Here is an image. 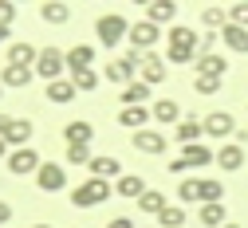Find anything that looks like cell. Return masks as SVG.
<instances>
[{"instance_id":"44dd1931","label":"cell","mask_w":248,"mask_h":228,"mask_svg":"<svg viewBox=\"0 0 248 228\" xmlns=\"http://www.w3.org/2000/svg\"><path fill=\"white\" fill-rule=\"evenodd\" d=\"M181 161H185V169H197V166L217 161V153H213L205 142H197V146H185V150H181Z\"/></svg>"},{"instance_id":"f6af8a7d","label":"cell","mask_w":248,"mask_h":228,"mask_svg":"<svg viewBox=\"0 0 248 228\" xmlns=\"http://www.w3.org/2000/svg\"><path fill=\"white\" fill-rule=\"evenodd\" d=\"M4 40H8V28H0V44H4Z\"/></svg>"},{"instance_id":"6da1fadb","label":"cell","mask_w":248,"mask_h":228,"mask_svg":"<svg viewBox=\"0 0 248 228\" xmlns=\"http://www.w3.org/2000/svg\"><path fill=\"white\" fill-rule=\"evenodd\" d=\"M197 31L185 28V24H173L170 36H166V63H197Z\"/></svg>"},{"instance_id":"f35d334b","label":"cell","mask_w":248,"mask_h":228,"mask_svg":"<svg viewBox=\"0 0 248 228\" xmlns=\"http://www.w3.org/2000/svg\"><path fill=\"white\" fill-rule=\"evenodd\" d=\"M229 24L248 31V4H229Z\"/></svg>"},{"instance_id":"4dcf8cb0","label":"cell","mask_w":248,"mask_h":228,"mask_svg":"<svg viewBox=\"0 0 248 228\" xmlns=\"http://www.w3.org/2000/svg\"><path fill=\"white\" fill-rule=\"evenodd\" d=\"M197 220H201L205 228H225V224H229V216H225V205H201Z\"/></svg>"},{"instance_id":"74e56055","label":"cell","mask_w":248,"mask_h":228,"mask_svg":"<svg viewBox=\"0 0 248 228\" xmlns=\"http://www.w3.org/2000/svg\"><path fill=\"white\" fill-rule=\"evenodd\" d=\"M193 91L205 94V99H213V94H221V79H205V75H197V79H193Z\"/></svg>"},{"instance_id":"1f68e13d","label":"cell","mask_w":248,"mask_h":228,"mask_svg":"<svg viewBox=\"0 0 248 228\" xmlns=\"http://www.w3.org/2000/svg\"><path fill=\"white\" fill-rule=\"evenodd\" d=\"M150 91H154V87H146V83L138 79V83H130L126 91H122V103H126V106H146V103H150Z\"/></svg>"},{"instance_id":"8d00e7d4","label":"cell","mask_w":248,"mask_h":228,"mask_svg":"<svg viewBox=\"0 0 248 228\" xmlns=\"http://www.w3.org/2000/svg\"><path fill=\"white\" fill-rule=\"evenodd\" d=\"M91 146H67V166H91Z\"/></svg>"},{"instance_id":"8fae6325","label":"cell","mask_w":248,"mask_h":228,"mask_svg":"<svg viewBox=\"0 0 248 228\" xmlns=\"http://www.w3.org/2000/svg\"><path fill=\"white\" fill-rule=\"evenodd\" d=\"M36 185L44 193H59V189H67V169L63 166H55V161H44L40 173H36Z\"/></svg>"},{"instance_id":"60d3db41","label":"cell","mask_w":248,"mask_h":228,"mask_svg":"<svg viewBox=\"0 0 248 228\" xmlns=\"http://www.w3.org/2000/svg\"><path fill=\"white\" fill-rule=\"evenodd\" d=\"M12 126H16V118H8V114H0V138H8V134H12Z\"/></svg>"},{"instance_id":"7dc6e473","label":"cell","mask_w":248,"mask_h":228,"mask_svg":"<svg viewBox=\"0 0 248 228\" xmlns=\"http://www.w3.org/2000/svg\"><path fill=\"white\" fill-rule=\"evenodd\" d=\"M225 228H240V224H225Z\"/></svg>"},{"instance_id":"5bb4252c","label":"cell","mask_w":248,"mask_h":228,"mask_svg":"<svg viewBox=\"0 0 248 228\" xmlns=\"http://www.w3.org/2000/svg\"><path fill=\"white\" fill-rule=\"evenodd\" d=\"M142 8H146V20L158 24V28L177 20V4H173V0H150V4H142Z\"/></svg>"},{"instance_id":"603a6c76","label":"cell","mask_w":248,"mask_h":228,"mask_svg":"<svg viewBox=\"0 0 248 228\" xmlns=\"http://www.w3.org/2000/svg\"><path fill=\"white\" fill-rule=\"evenodd\" d=\"M75 94H79V91H75L71 79H55V83H47V103H55V106H67Z\"/></svg>"},{"instance_id":"8992f818","label":"cell","mask_w":248,"mask_h":228,"mask_svg":"<svg viewBox=\"0 0 248 228\" xmlns=\"http://www.w3.org/2000/svg\"><path fill=\"white\" fill-rule=\"evenodd\" d=\"M162 40V31H158V24H150V20H138V24H130V36H126V44L134 47V51H154V44Z\"/></svg>"},{"instance_id":"c3c4849f","label":"cell","mask_w":248,"mask_h":228,"mask_svg":"<svg viewBox=\"0 0 248 228\" xmlns=\"http://www.w3.org/2000/svg\"><path fill=\"white\" fill-rule=\"evenodd\" d=\"M0 91H4V87H0Z\"/></svg>"},{"instance_id":"83f0119b","label":"cell","mask_w":248,"mask_h":228,"mask_svg":"<svg viewBox=\"0 0 248 228\" xmlns=\"http://www.w3.org/2000/svg\"><path fill=\"white\" fill-rule=\"evenodd\" d=\"M114 193H118V197H142V193H146V181L142 177H134V173H122L118 181H114Z\"/></svg>"},{"instance_id":"ac0fdd59","label":"cell","mask_w":248,"mask_h":228,"mask_svg":"<svg viewBox=\"0 0 248 228\" xmlns=\"http://www.w3.org/2000/svg\"><path fill=\"white\" fill-rule=\"evenodd\" d=\"M67 55V71L75 75V71H91V63H95V47L91 44H75L71 51H63Z\"/></svg>"},{"instance_id":"e0dca14e","label":"cell","mask_w":248,"mask_h":228,"mask_svg":"<svg viewBox=\"0 0 248 228\" xmlns=\"http://www.w3.org/2000/svg\"><path fill=\"white\" fill-rule=\"evenodd\" d=\"M217 166H221L225 173H236V169L244 166V146H236V142H225L221 150H217Z\"/></svg>"},{"instance_id":"484cf974","label":"cell","mask_w":248,"mask_h":228,"mask_svg":"<svg viewBox=\"0 0 248 228\" xmlns=\"http://www.w3.org/2000/svg\"><path fill=\"white\" fill-rule=\"evenodd\" d=\"M32 79H36V71H24V67H4L0 71V87H12V91H24Z\"/></svg>"},{"instance_id":"5b68a950","label":"cell","mask_w":248,"mask_h":228,"mask_svg":"<svg viewBox=\"0 0 248 228\" xmlns=\"http://www.w3.org/2000/svg\"><path fill=\"white\" fill-rule=\"evenodd\" d=\"M40 166H44V161H40V153L32 150V146H28V150H12L8 153V161H4V169L12 173V177H28V173H40Z\"/></svg>"},{"instance_id":"30bf717a","label":"cell","mask_w":248,"mask_h":228,"mask_svg":"<svg viewBox=\"0 0 248 228\" xmlns=\"http://www.w3.org/2000/svg\"><path fill=\"white\" fill-rule=\"evenodd\" d=\"M201 126H205L209 138H236V122H232L229 110H213V114H205Z\"/></svg>"},{"instance_id":"7a4b0ae2","label":"cell","mask_w":248,"mask_h":228,"mask_svg":"<svg viewBox=\"0 0 248 228\" xmlns=\"http://www.w3.org/2000/svg\"><path fill=\"white\" fill-rule=\"evenodd\" d=\"M110 193H114V189H110V181L87 177L83 185H75V189H71V205H75V209H99V205L110 197Z\"/></svg>"},{"instance_id":"9a60e30c","label":"cell","mask_w":248,"mask_h":228,"mask_svg":"<svg viewBox=\"0 0 248 228\" xmlns=\"http://www.w3.org/2000/svg\"><path fill=\"white\" fill-rule=\"evenodd\" d=\"M225 71H229V59H225V55H217V51L197 55V75H205V79H225Z\"/></svg>"},{"instance_id":"277c9868","label":"cell","mask_w":248,"mask_h":228,"mask_svg":"<svg viewBox=\"0 0 248 228\" xmlns=\"http://www.w3.org/2000/svg\"><path fill=\"white\" fill-rule=\"evenodd\" d=\"M63 71H67V55L59 51V47H44L40 59H36V79L55 83V79H63Z\"/></svg>"},{"instance_id":"ffe728a7","label":"cell","mask_w":248,"mask_h":228,"mask_svg":"<svg viewBox=\"0 0 248 228\" xmlns=\"http://www.w3.org/2000/svg\"><path fill=\"white\" fill-rule=\"evenodd\" d=\"M201 134H205V126H201L197 118H185V122H177V126H173V138L181 142V150H185V146H197V142H201Z\"/></svg>"},{"instance_id":"52a82bcc","label":"cell","mask_w":248,"mask_h":228,"mask_svg":"<svg viewBox=\"0 0 248 228\" xmlns=\"http://www.w3.org/2000/svg\"><path fill=\"white\" fill-rule=\"evenodd\" d=\"M103 79H110L114 87H122V91H126L130 83H138V67H134V63H130L126 55H118V59H110V63H107Z\"/></svg>"},{"instance_id":"d6a6232c","label":"cell","mask_w":248,"mask_h":228,"mask_svg":"<svg viewBox=\"0 0 248 228\" xmlns=\"http://www.w3.org/2000/svg\"><path fill=\"white\" fill-rule=\"evenodd\" d=\"M225 197V185L217 177H201V205H221Z\"/></svg>"},{"instance_id":"3957f363","label":"cell","mask_w":248,"mask_h":228,"mask_svg":"<svg viewBox=\"0 0 248 228\" xmlns=\"http://www.w3.org/2000/svg\"><path fill=\"white\" fill-rule=\"evenodd\" d=\"M95 36H99L103 47H118L122 40L130 36V24H126V16H122V12H107V16L95 20Z\"/></svg>"},{"instance_id":"2e32d148","label":"cell","mask_w":248,"mask_h":228,"mask_svg":"<svg viewBox=\"0 0 248 228\" xmlns=\"http://www.w3.org/2000/svg\"><path fill=\"white\" fill-rule=\"evenodd\" d=\"M63 138H67V146H91V138H95V126H91L87 118H75V122L63 126Z\"/></svg>"},{"instance_id":"9c48e42d","label":"cell","mask_w":248,"mask_h":228,"mask_svg":"<svg viewBox=\"0 0 248 228\" xmlns=\"http://www.w3.org/2000/svg\"><path fill=\"white\" fill-rule=\"evenodd\" d=\"M166 59L158 55V51H146L142 55V67H138V79L146 83V87H158V83H166Z\"/></svg>"},{"instance_id":"ba28073f","label":"cell","mask_w":248,"mask_h":228,"mask_svg":"<svg viewBox=\"0 0 248 228\" xmlns=\"http://www.w3.org/2000/svg\"><path fill=\"white\" fill-rule=\"evenodd\" d=\"M130 146L138 150V153H150V157H158V153H166V146H170V138L166 134H158V130H138V134H130Z\"/></svg>"},{"instance_id":"ee69618b","label":"cell","mask_w":248,"mask_h":228,"mask_svg":"<svg viewBox=\"0 0 248 228\" xmlns=\"http://www.w3.org/2000/svg\"><path fill=\"white\" fill-rule=\"evenodd\" d=\"M0 161H8V142L0 138Z\"/></svg>"},{"instance_id":"bcb514c9","label":"cell","mask_w":248,"mask_h":228,"mask_svg":"<svg viewBox=\"0 0 248 228\" xmlns=\"http://www.w3.org/2000/svg\"><path fill=\"white\" fill-rule=\"evenodd\" d=\"M32 228H51V224H32Z\"/></svg>"},{"instance_id":"e575fe53","label":"cell","mask_w":248,"mask_h":228,"mask_svg":"<svg viewBox=\"0 0 248 228\" xmlns=\"http://www.w3.org/2000/svg\"><path fill=\"white\" fill-rule=\"evenodd\" d=\"M99 79H103L99 71H75V75H71V83H75V91H79V94H91V91L99 87Z\"/></svg>"},{"instance_id":"836d02e7","label":"cell","mask_w":248,"mask_h":228,"mask_svg":"<svg viewBox=\"0 0 248 228\" xmlns=\"http://www.w3.org/2000/svg\"><path fill=\"white\" fill-rule=\"evenodd\" d=\"M177 201H181V205L201 201V177H185V181L177 185Z\"/></svg>"},{"instance_id":"d6986e66","label":"cell","mask_w":248,"mask_h":228,"mask_svg":"<svg viewBox=\"0 0 248 228\" xmlns=\"http://www.w3.org/2000/svg\"><path fill=\"white\" fill-rule=\"evenodd\" d=\"M150 106H122L118 110V126H126V130H134V134H138V130H146V122H150Z\"/></svg>"},{"instance_id":"7c38bea8","label":"cell","mask_w":248,"mask_h":228,"mask_svg":"<svg viewBox=\"0 0 248 228\" xmlns=\"http://www.w3.org/2000/svg\"><path fill=\"white\" fill-rule=\"evenodd\" d=\"M36 59H40V51L28 44V40H16V44H8V67H24V71H36Z\"/></svg>"},{"instance_id":"f546056e","label":"cell","mask_w":248,"mask_h":228,"mask_svg":"<svg viewBox=\"0 0 248 228\" xmlns=\"http://www.w3.org/2000/svg\"><path fill=\"white\" fill-rule=\"evenodd\" d=\"M201 24L209 28V31H225L229 28V8H201Z\"/></svg>"},{"instance_id":"cb8c5ba5","label":"cell","mask_w":248,"mask_h":228,"mask_svg":"<svg viewBox=\"0 0 248 228\" xmlns=\"http://www.w3.org/2000/svg\"><path fill=\"white\" fill-rule=\"evenodd\" d=\"M138 209L150 213V216H162V213L170 209V197H166V193H158V189H146L142 197H138Z\"/></svg>"},{"instance_id":"f1b7e54d","label":"cell","mask_w":248,"mask_h":228,"mask_svg":"<svg viewBox=\"0 0 248 228\" xmlns=\"http://www.w3.org/2000/svg\"><path fill=\"white\" fill-rule=\"evenodd\" d=\"M150 110H154V118H158L162 126H173V122H181V106H177L173 99H158Z\"/></svg>"},{"instance_id":"7bdbcfd3","label":"cell","mask_w":248,"mask_h":228,"mask_svg":"<svg viewBox=\"0 0 248 228\" xmlns=\"http://www.w3.org/2000/svg\"><path fill=\"white\" fill-rule=\"evenodd\" d=\"M107 228H134V220H130V216H114Z\"/></svg>"},{"instance_id":"b9f144b4","label":"cell","mask_w":248,"mask_h":228,"mask_svg":"<svg viewBox=\"0 0 248 228\" xmlns=\"http://www.w3.org/2000/svg\"><path fill=\"white\" fill-rule=\"evenodd\" d=\"M8 220H12V205L0 201V228H8Z\"/></svg>"},{"instance_id":"ab89813d","label":"cell","mask_w":248,"mask_h":228,"mask_svg":"<svg viewBox=\"0 0 248 228\" xmlns=\"http://www.w3.org/2000/svg\"><path fill=\"white\" fill-rule=\"evenodd\" d=\"M12 24H16V4L0 0V28H12Z\"/></svg>"},{"instance_id":"7402d4cb","label":"cell","mask_w":248,"mask_h":228,"mask_svg":"<svg viewBox=\"0 0 248 228\" xmlns=\"http://www.w3.org/2000/svg\"><path fill=\"white\" fill-rule=\"evenodd\" d=\"M40 20L44 24H67L71 20V4H63V0H47V4H40Z\"/></svg>"},{"instance_id":"4fadbf2b","label":"cell","mask_w":248,"mask_h":228,"mask_svg":"<svg viewBox=\"0 0 248 228\" xmlns=\"http://www.w3.org/2000/svg\"><path fill=\"white\" fill-rule=\"evenodd\" d=\"M91 177H99V181H118L122 177V161L110 157V153H99V157H91Z\"/></svg>"},{"instance_id":"4316f807","label":"cell","mask_w":248,"mask_h":228,"mask_svg":"<svg viewBox=\"0 0 248 228\" xmlns=\"http://www.w3.org/2000/svg\"><path fill=\"white\" fill-rule=\"evenodd\" d=\"M221 40H225V47H229V51H236V55H248V31H244V28L229 24V28L221 31Z\"/></svg>"},{"instance_id":"d4e9b609","label":"cell","mask_w":248,"mask_h":228,"mask_svg":"<svg viewBox=\"0 0 248 228\" xmlns=\"http://www.w3.org/2000/svg\"><path fill=\"white\" fill-rule=\"evenodd\" d=\"M32 130H36V126H32V118H16L12 134H8L4 142H8L12 150H28V142H32Z\"/></svg>"},{"instance_id":"d590c367","label":"cell","mask_w":248,"mask_h":228,"mask_svg":"<svg viewBox=\"0 0 248 228\" xmlns=\"http://www.w3.org/2000/svg\"><path fill=\"white\" fill-rule=\"evenodd\" d=\"M158 228H185V209H181V205H170V209L158 216Z\"/></svg>"}]
</instances>
